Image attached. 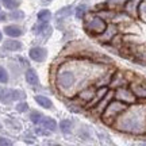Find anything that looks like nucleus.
I'll return each instance as SVG.
<instances>
[{"instance_id":"25","label":"nucleus","mask_w":146,"mask_h":146,"mask_svg":"<svg viewBox=\"0 0 146 146\" xmlns=\"http://www.w3.org/2000/svg\"><path fill=\"white\" fill-rule=\"evenodd\" d=\"M0 3L4 5L7 10H15V8H19V5H21L19 0H0Z\"/></svg>"},{"instance_id":"33","label":"nucleus","mask_w":146,"mask_h":146,"mask_svg":"<svg viewBox=\"0 0 146 146\" xmlns=\"http://www.w3.org/2000/svg\"><path fill=\"white\" fill-rule=\"evenodd\" d=\"M0 145L1 146H11L12 142H11L8 138H5V137H0Z\"/></svg>"},{"instance_id":"5","label":"nucleus","mask_w":146,"mask_h":146,"mask_svg":"<svg viewBox=\"0 0 146 146\" xmlns=\"http://www.w3.org/2000/svg\"><path fill=\"white\" fill-rule=\"evenodd\" d=\"M96 89H98V87H96L95 84L85 85V87H83V88L80 89L77 94L73 96V99L76 100V102H78L80 104H83L84 107L87 108L89 103L94 100L95 95H96Z\"/></svg>"},{"instance_id":"20","label":"nucleus","mask_w":146,"mask_h":146,"mask_svg":"<svg viewBox=\"0 0 146 146\" xmlns=\"http://www.w3.org/2000/svg\"><path fill=\"white\" fill-rule=\"evenodd\" d=\"M88 12H89L88 5L85 4V3H81V4H78L77 7H74V16H76V19H78V21L84 19Z\"/></svg>"},{"instance_id":"11","label":"nucleus","mask_w":146,"mask_h":146,"mask_svg":"<svg viewBox=\"0 0 146 146\" xmlns=\"http://www.w3.org/2000/svg\"><path fill=\"white\" fill-rule=\"evenodd\" d=\"M138 4H139V0H126L122 5V11L135 21L138 19Z\"/></svg>"},{"instance_id":"2","label":"nucleus","mask_w":146,"mask_h":146,"mask_svg":"<svg viewBox=\"0 0 146 146\" xmlns=\"http://www.w3.org/2000/svg\"><path fill=\"white\" fill-rule=\"evenodd\" d=\"M81 72V68L78 65H70V64H61L56 70L54 74V85L57 89L64 95H72L77 94L83 88V80L84 76L88 74H78Z\"/></svg>"},{"instance_id":"9","label":"nucleus","mask_w":146,"mask_h":146,"mask_svg":"<svg viewBox=\"0 0 146 146\" xmlns=\"http://www.w3.org/2000/svg\"><path fill=\"white\" fill-rule=\"evenodd\" d=\"M129 84H130V80L126 76V73L116 70V72H112V77H111L108 87L111 89H116L122 88V87H129Z\"/></svg>"},{"instance_id":"35","label":"nucleus","mask_w":146,"mask_h":146,"mask_svg":"<svg viewBox=\"0 0 146 146\" xmlns=\"http://www.w3.org/2000/svg\"><path fill=\"white\" fill-rule=\"evenodd\" d=\"M7 125H11L12 129H15V127H19V129H21V123H18V122H15V120H12V119L7 120Z\"/></svg>"},{"instance_id":"1","label":"nucleus","mask_w":146,"mask_h":146,"mask_svg":"<svg viewBox=\"0 0 146 146\" xmlns=\"http://www.w3.org/2000/svg\"><path fill=\"white\" fill-rule=\"evenodd\" d=\"M112 127L129 135H146V106L137 103L129 106L115 120Z\"/></svg>"},{"instance_id":"4","label":"nucleus","mask_w":146,"mask_h":146,"mask_svg":"<svg viewBox=\"0 0 146 146\" xmlns=\"http://www.w3.org/2000/svg\"><path fill=\"white\" fill-rule=\"evenodd\" d=\"M107 25H108V22L104 21L103 18H100L99 15H96L95 12H92V15L84 18V30L88 35L94 36V38L99 36L104 31Z\"/></svg>"},{"instance_id":"32","label":"nucleus","mask_w":146,"mask_h":146,"mask_svg":"<svg viewBox=\"0 0 146 146\" xmlns=\"http://www.w3.org/2000/svg\"><path fill=\"white\" fill-rule=\"evenodd\" d=\"M78 137L81 138V139H89L91 138V134H89V131L87 127H83L81 130H80V133H78Z\"/></svg>"},{"instance_id":"24","label":"nucleus","mask_w":146,"mask_h":146,"mask_svg":"<svg viewBox=\"0 0 146 146\" xmlns=\"http://www.w3.org/2000/svg\"><path fill=\"white\" fill-rule=\"evenodd\" d=\"M8 18H10L11 21H23L25 19V12L22 10H11V12L8 14Z\"/></svg>"},{"instance_id":"22","label":"nucleus","mask_w":146,"mask_h":146,"mask_svg":"<svg viewBox=\"0 0 146 146\" xmlns=\"http://www.w3.org/2000/svg\"><path fill=\"white\" fill-rule=\"evenodd\" d=\"M138 19L146 23V0H139L138 4Z\"/></svg>"},{"instance_id":"16","label":"nucleus","mask_w":146,"mask_h":146,"mask_svg":"<svg viewBox=\"0 0 146 146\" xmlns=\"http://www.w3.org/2000/svg\"><path fill=\"white\" fill-rule=\"evenodd\" d=\"M0 102L4 104H11L14 99V89L12 88H1L0 89Z\"/></svg>"},{"instance_id":"40","label":"nucleus","mask_w":146,"mask_h":146,"mask_svg":"<svg viewBox=\"0 0 146 146\" xmlns=\"http://www.w3.org/2000/svg\"><path fill=\"white\" fill-rule=\"evenodd\" d=\"M0 11H1V4H0Z\"/></svg>"},{"instance_id":"15","label":"nucleus","mask_w":146,"mask_h":146,"mask_svg":"<svg viewBox=\"0 0 146 146\" xmlns=\"http://www.w3.org/2000/svg\"><path fill=\"white\" fill-rule=\"evenodd\" d=\"M4 34L8 38H19V36L23 35V29L19 26H16V25H7V26H4Z\"/></svg>"},{"instance_id":"36","label":"nucleus","mask_w":146,"mask_h":146,"mask_svg":"<svg viewBox=\"0 0 146 146\" xmlns=\"http://www.w3.org/2000/svg\"><path fill=\"white\" fill-rule=\"evenodd\" d=\"M7 18H8V15H5V14H3V12L0 11V22H5Z\"/></svg>"},{"instance_id":"14","label":"nucleus","mask_w":146,"mask_h":146,"mask_svg":"<svg viewBox=\"0 0 146 146\" xmlns=\"http://www.w3.org/2000/svg\"><path fill=\"white\" fill-rule=\"evenodd\" d=\"M25 80H26V83L29 85H31V87H36L38 84H39V76H38V73H36L35 69L33 68H26V72H25Z\"/></svg>"},{"instance_id":"8","label":"nucleus","mask_w":146,"mask_h":146,"mask_svg":"<svg viewBox=\"0 0 146 146\" xmlns=\"http://www.w3.org/2000/svg\"><path fill=\"white\" fill-rule=\"evenodd\" d=\"M116 34H119V26H118L116 23L110 22L108 25H107V27H106V30L102 33L99 36H96V39H98L102 45H108Z\"/></svg>"},{"instance_id":"31","label":"nucleus","mask_w":146,"mask_h":146,"mask_svg":"<svg viewBox=\"0 0 146 146\" xmlns=\"http://www.w3.org/2000/svg\"><path fill=\"white\" fill-rule=\"evenodd\" d=\"M25 98H26V95H25L23 91H21V89H14V99H15V102H21V100H23Z\"/></svg>"},{"instance_id":"21","label":"nucleus","mask_w":146,"mask_h":146,"mask_svg":"<svg viewBox=\"0 0 146 146\" xmlns=\"http://www.w3.org/2000/svg\"><path fill=\"white\" fill-rule=\"evenodd\" d=\"M60 130L62 134L65 135H69V134H72L73 131V122L69 119H62L60 122Z\"/></svg>"},{"instance_id":"23","label":"nucleus","mask_w":146,"mask_h":146,"mask_svg":"<svg viewBox=\"0 0 146 146\" xmlns=\"http://www.w3.org/2000/svg\"><path fill=\"white\" fill-rule=\"evenodd\" d=\"M36 18H38V21L49 22L52 19V12L47 10V8H42V10H39V12L36 14Z\"/></svg>"},{"instance_id":"38","label":"nucleus","mask_w":146,"mask_h":146,"mask_svg":"<svg viewBox=\"0 0 146 146\" xmlns=\"http://www.w3.org/2000/svg\"><path fill=\"white\" fill-rule=\"evenodd\" d=\"M43 1H45V3H52L53 0H43Z\"/></svg>"},{"instance_id":"7","label":"nucleus","mask_w":146,"mask_h":146,"mask_svg":"<svg viewBox=\"0 0 146 146\" xmlns=\"http://www.w3.org/2000/svg\"><path fill=\"white\" fill-rule=\"evenodd\" d=\"M114 91V98L115 99L120 100L126 104H134L138 102V99L135 98V95L133 94V91L130 89V87H122V88H116V89H112Z\"/></svg>"},{"instance_id":"13","label":"nucleus","mask_w":146,"mask_h":146,"mask_svg":"<svg viewBox=\"0 0 146 146\" xmlns=\"http://www.w3.org/2000/svg\"><path fill=\"white\" fill-rule=\"evenodd\" d=\"M3 49H5L7 52H21L23 49V43L15 38H10L3 42Z\"/></svg>"},{"instance_id":"26","label":"nucleus","mask_w":146,"mask_h":146,"mask_svg":"<svg viewBox=\"0 0 146 146\" xmlns=\"http://www.w3.org/2000/svg\"><path fill=\"white\" fill-rule=\"evenodd\" d=\"M45 115L43 114H41L39 111H30V114H29V118H30V120H31L34 125H39L41 123V120H42V118H43Z\"/></svg>"},{"instance_id":"12","label":"nucleus","mask_w":146,"mask_h":146,"mask_svg":"<svg viewBox=\"0 0 146 146\" xmlns=\"http://www.w3.org/2000/svg\"><path fill=\"white\" fill-rule=\"evenodd\" d=\"M29 57L35 62H45L47 58V50L43 46H34L29 50Z\"/></svg>"},{"instance_id":"6","label":"nucleus","mask_w":146,"mask_h":146,"mask_svg":"<svg viewBox=\"0 0 146 146\" xmlns=\"http://www.w3.org/2000/svg\"><path fill=\"white\" fill-rule=\"evenodd\" d=\"M130 89L133 91V94L135 95V98L138 100L146 102V80L141 77H135L130 80L129 84Z\"/></svg>"},{"instance_id":"37","label":"nucleus","mask_w":146,"mask_h":146,"mask_svg":"<svg viewBox=\"0 0 146 146\" xmlns=\"http://www.w3.org/2000/svg\"><path fill=\"white\" fill-rule=\"evenodd\" d=\"M3 41V33H1V30H0V42Z\"/></svg>"},{"instance_id":"27","label":"nucleus","mask_w":146,"mask_h":146,"mask_svg":"<svg viewBox=\"0 0 146 146\" xmlns=\"http://www.w3.org/2000/svg\"><path fill=\"white\" fill-rule=\"evenodd\" d=\"M10 81V73L8 70L0 65V84H7Z\"/></svg>"},{"instance_id":"34","label":"nucleus","mask_w":146,"mask_h":146,"mask_svg":"<svg viewBox=\"0 0 146 146\" xmlns=\"http://www.w3.org/2000/svg\"><path fill=\"white\" fill-rule=\"evenodd\" d=\"M16 60L21 62V65L22 66H25V68H29V61L27 60H25L23 57H16Z\"/></svg>"},{"instance_id":"3","label":"nucleus","mask_w":146,"mask_h":146,"mask_svg":"<svg viewBox=\"0 0 146 146\" xmlns=\"http://www.w3.org/2000/svg\"><path fill=\"white\" fill-rule=\"evenodd\" d=\"M127 107H129V104H126V103H123V102H120V100L114 98V99L107 104L104 111L102 112L100 119H102V122H103L106 126L112 127V125L115 123V120L119 118V115L122 114Z\"/></svg>"},{"instance_id":"19","label":"nucleus","mask_w":146,"mask_h":146,"mask_svg":"<svg viewBox=\"0 0 146 146\" xmlns=\"http://www.w3.org/2000/svg\"><path fill=\"white\" fill-rule=\"evenodd\" d=\"M34 100H35V103L38 106H41L42 108L45 110H52L53 108V102L47 96L45 95H35L34 96Z\"/></svg>"},{"instance_id":"39","label":"nucleus","mask_w":146,"mask_h":146,"mask_svg":"<svg viewBox=\"0 0 146 146\" xmlns=\"http://www.w3.org/2000/svg\"><path fill=\"white\" fill-rule=\"evenodd\" d=\"M3 130V125H1V123H0V131Z\"/></svg>"},{"instance_id":"30","label":"nucleus","mask_w":146,"mask_h":146,"mask_svg":"<svg viewBox=\"0 0 146 146\" xmlns=\"http://www.w3.org/2000/svg\"><path fill=\"white\" fill-rule=\"evenodd\" d=\"M34 131H35V134L36 135H41V137H47V135H50V133L52 131H49L47 129H45V127H35L34 129Z\"/></svg>"},{"instance_id":"18","label":"nucleus","mask_w":146,"mask_h":146,"mask_svg":"<svg viewBox=\"0 0 146 146\" xmlns=\"http://www.w3.org/2000/svg\"><path fill=\"white\" fill-rule=\"evenodd\" d=\"M73 12H74V7L72 4L69 5H65L62 8H60V10L56 12V18H57L58 21H61V19H66L69 16L73 15Z\"/></svg>"},{"instance_id":"29","label":"nucleus","mask_w":146,"mask_h":146,"mask_svg":"<svg viewBox=\"0 0 146 146\" xmlns=\"http://www.w3.org/2000/svg\"><path fill=\"white\" fill-rule=\"evenodd\" d=\"M15 110L18 111V112H21L22 114V112H27V111L30 110V107H29V104H27L26 102H18Z\"/></svg>"},{"instance_id":"10","label":"nucleus","mask_w":146,"mask_h":146,"mask_svg":"<svg viewBox=\"0 0 146 146\" xmlns=\"http://www.w3.org/2000/svg\"><path fill=\"white\" fill-rule=\"evenodd\" d=\"M31 31L34 35L36 36H42L43 39H47L49 36H50V34H52V27H50V25H49V22H42V21H38L33 26Z\"/></svg>"},{"instance_id":"28","label":"nucleus","mask_w":146,"mask_h":146,"mask_svg":"<svg viewBox=\"0 0 146 146\" xmlns=\"http://www.w3.org/2000/svg\"><path fill=\"white\" fill-rule=\"evenodd\" d=\"M126 0H106L104 4L106 7H110V8H118L120 5H123Z\"/></svg>"},{"instance_id":"17","label":"nucleus","mask_w":146,"mask_h":146,"mask_svg":"<svg viewBox=\"0 0 146 146\" xmlns=\"http://www.w3.org/2000/svg\"><path fill=\"white\" fill-rule=\"evenodd\" d=\"M38 126H42V127H45V129H47L49 131H52V133H56L58 129V125L57 122L53 119V118H50V116H43L41 120V123Z\"/></svg>"}]
</instances>
